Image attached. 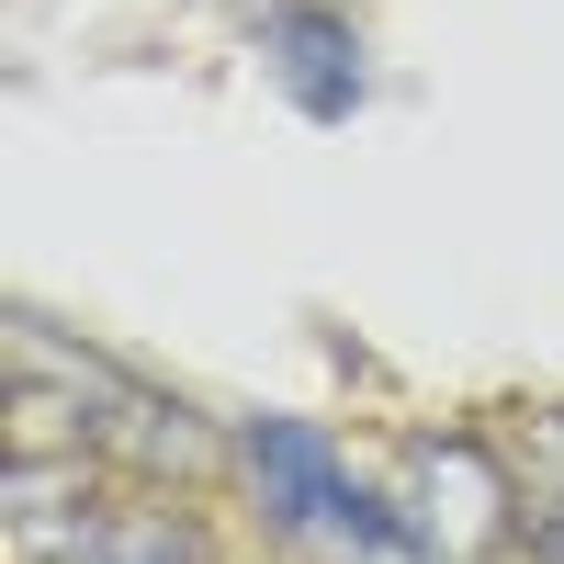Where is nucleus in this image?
I'll return each instance as SVG.
<instances>
[{
	"label": "nucleus",
	"instance_id": "1",
	"mask_svg": "<svg viewBox=\"0 0 564 564\" xmlns=\"http://www.w3.org/2000/svg\"><path fill=\"white\" fill-rule=\"evenodd\" d=\"M238 475L260 486V508H271L282 531H327V542H350V553H372V564H430L417 520L372 497L350 463L305 430V417H249V430H238Z\"/></svg>",
	"mask_w": 564,
	"mask_h": 564
},
{
	"label": "nucleus",
	"instance_id": "2",
	"mask_svg": "<svg viewBox=\"0 0 564 564\" xmlns=\"http://www.w3.org/2000/svg\"><path fill=\"white\" fill-rule=\"evenodd\" d=\"M406 520L430 542V564H486L508 542V475L486 441H430L406 463Z\"/></svg>",
	"mask_w": 564,
	"mask_h": 564
},
{
	"label": "nucleus",
	"instance_id": "3",
	"mask_svg": "<svg viewBox=\"0 0 564 564\" xmlns=\"http://www.w3.org/2000/svg\"><path fill=\"white\" fill-rule=\"evenodd\" d=\"M260 57H271L282 90H294L305 124H350V113H361V34H350L339 12H316V0L271 12V23H260Z\"/></svg>",
	"mask_w": 564,
	"mask_h": 564
},
{
	"label": "nucleus",
	"instance_id": "4",
	"mask_svg": "<svg viewBox=\"0 0 564 564\" xmlns=\"http://www.w3.org/2000/svg\"><path fill=\"white\" fill-rule=\"evenodd\" d=\"M12 564H34V553H57L79 520H90V452L79 441H57V452H12Z\"/></svg>",
	"mask_w": 564,
	"mask_h": 564
},
{
	"label": "nucleus",
	"instance_id": "5",
	"mask_svg": "<svg viewBox=\"0 0 564 564\" xmlns=\"http://www.w3.org/2000/svg\"><path fill=\"white\" fill-rule=\"evenodd\" d=\"M34 564H193V531H181L170 508H102V520H79Z\"/></svg>",
	"mask_w": 564,
	"mask_h": 564
},
{
	"label": "nucleus",
	"instance_id": "6",
	"mask_svg": "<svg viewBox=\"0 0 564 564\" xmlns=\"http://www.w3.org/2000/svg\"><path fill=\"white\" fill-rule=\"evenodd\" d=\"M542 553H553V564H564V508H553V520H542Z\"/></svg>",
	"mask_w": 564,
	"mask_h": 564
}]
</instances>
